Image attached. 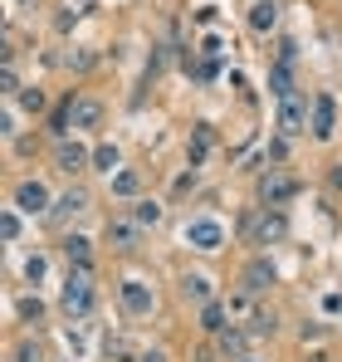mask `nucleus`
Returning <instances> with one entry per match:
<instances>
[{"label": "nucleus", "mask_w": 342, "mask_h": 362, "mask_svg": "<svg viewBox=\"0 0 342 362\" xmlns=\"http://www.w3.org/2000/svg\"><path fill=\"white\" fill-rule=\"evenodd\" d=\"M117 162H122V157H117V147H113V142H98V147H93V167H98V172L117 177V172H122Z\"/></svg>", "instance_id": "nucleus-20"}, {"label": "nucleus", "mask_w": 342, "mask_h": 362, "mask_svg": "<svg viewBox=\"0 0 342 362\" xmlns=\"http://www.w3.org/2000/svg\"><path fill=\"white\" fill-rule=\"evenodd\" d=\"M15 362H45V348L40 343H20L15 348Z\"/></svg>", "instance_id": "nucleus-28"}, {"label": "nucleus", "mask_w": 342, "mask_h": 362, "mask_svg": "<svg viewBox=\"0 0 342 362\" xmlns=\"http://www.w3.org/2000/svg\"><path fill=\"white\" fill-rule=\"evenodd\" d=\"M240 235L249 245H269V240H284L288 235V221H284V211H244L240 216Z\"/></svg>", "instance_id": "nucleus-2"}, {"label": "nucleus", "mask_w": 342, "mask_h": 362, "mask_svg": "<svg viewBox=\"0 0 342 362\" xmlns=\"http://www.w3.org/2000/svg\"><path fill=\"white\" fill-rule=\"evenodd\" d=\"M20 103H25V113H45V88H20Z\"/></svg>", "instance_id": "nucleus-26"}, {"label": "nucleus", "mask_w": 342, "mask_h": 362, "mask_svg": "<svg viewBox=\"0 0 342 362\" xmlns=\"http://www.w3.org/2000/svg\"><path fill=\"white\" fill-rule=\"evenodd\" d=\"M274 25H279V0H254V5H249V30L264 35V30H274Z\"/></svg>", "instance_id": "nucleus-16"}, {"label": "nucleus", "mask_w": 342, "mask_h": 362, "mask_svg": "<svg viewBox=\"0 0 342 362\" xmlns=\"http://www.w3.org/2000/svg\"><path fill=\"white\" fill-rule=\"evenodd\" d=\"M186 245H191V250L216 255V250L225 245V226H220L216 216H196V221H186Z\"/></svg>", "instance_id": "nucleus-6"}, {"label": "nucleus", "mask_w": 342, "mask_h": 362, "mask_svg": "<svg viewBox=\"0 0 342 362\" xmlns=\"http://www.w3.org/2000/svg\"><path fill=\"white\" fill-rule=\"evenodd\" d=\"M15 313H20L25 323H40V318H45V299H40V294H25V299L15 303Z\"/></svg>", "instance_id": "nucleus-24"}, {"label": "nucleus", "mask_w": 342, "mask_h": 362, "mask_svg": "<svg viewBox=\"0 0 342 362\" xmlns=\"http://www.w3.org/2000/svg\"><path fill=\"white\" fill-rule=\"evenodd\" d=\"M117 299H122V313L127 318H147L152 313V284H142V279H122L117 284Z\"/></svg>", "instance_id": "nucleus-8"}, {"label": "nucleus", "mask_w": 342, "mask_h": 362, "mask_svg": "<svg viewBox=\"0 0 342 362\" xmlns=\"http://www.w3.org/2000/svg\"><path fill=\"white\" fill-rule=\"evenodd\" d=\"M279 59H284V64L298 59V45H293V40H279Z\"/></svg>", "instance_id": "nucleus-32"}, {"label": "nucleus", "mask_w": 342, "mask_h": 362, "mask_svg": "<svg viewBox=\"0 0 342 362\" xmlns=\"http://www.w3.org/2000/svg\"><path fill=\"white\" fill-rule=\"evenodd\" d=\"M78 211H88V191H78V186H73V191H64V196L54 201L49 221H54V226H64V221H69V216H78Z\"/></svg>", "instance_id": "nucleus-13"}, {"label": "nucleus", "mask_w": 342, "mask_h": 362, "mask_svg": "<svg viewBox=\"0 0 342 362\" xmlns=\"http://www.w3.org/2000/svg\"><path fill=\"white\" fill-rule=\"evenodd\" d=\"M59 303H64L69 318H88L93 313V303H98V294H93V264H69V279H64Z\"/></svg>", "instance_id": "nucleus-1"}, {"label": "nucleus", "mask_w": 342, "mask_h": 362, "mask_svg": "<svg viewBox=\"0 0 342 362\" xmlns=\"http://www.w3.org/2000/svg\"><path fill=\"white\" fill-rule=\"evenodd\" d=\"M137 191H142V177H137L132 167H122V172L113 177V196H122V201H132Z\"/></svg>", "instance_id": "nucleus-21"}, {"label": "nucleus", "mask_w": 342, "mask_h": 362, "mask_svg": "<svg viewBox=\"0 0 342 362\" xmlns=\"http://www.w3.org/2000/svg\"><path fill=\"white\" fill-rule=\"evenodd\" d=\"M54 162H59V172H69V177H73V172L93 167V152H88L83 142H69V137H64V142H59V152H54Z\"/></svg>", "instance_id": "nucleus-10"}, {"label": "nucleus", "mask_w": 342, "mask_h": 362, "mask_svg": "<svg viewBox=\"0 0 342 362\" xmlns=\"http://www.w3.org/2000/svg\"><path fill=\"white\" fill-rule=\"evenodd\" d=\"M142 362H167V353H162V348H147V353H142Z\"/></svg>", "instance_id": "nucleus-33"}, {"label": "nucleus", "mask_w": 342, "mask_h": 362, "mask_svg": "<svg viewBox=\"0 0 342 362\" xmlns=\"http://www.w3.org/2000/svg\"><path fill=\"white\" fill-rule=\"evenodd\" d=\"M15 211H20V216H49V211H54V196H49V186H45V181H20V186H15Z\"/></svg>", "instance_id": "nucleus-5"}, {"label": "nucleus", "mask_w": 342, "mask_h": 362, "mask_svg": "<svg viewBox=\"0 0 342 362\" xmlns=\"http://www.w3.org/2000/svg\"><path fill=\"white\" fill-rule=\"evenodd\" d=\"M308 127L318 142H328L338 132V98L333 93H313V113H308Z\"/></svg>", "instance_id": "nucleus-7"}, {"label": "nucleus", "mask_w": 342, "mask_h": 362, "mask_svg": "<svg viewBox=\"0 0 342 362\" xmlns=\"http://www.w3.org/2000/svg\"><path fill=\"white\" fill-rule=\"evenodd\" d=\"M211 147H216V132H211V127L201 122V127H196V142H191V167H201Z\"/></svg>", "instance_id": "nucleus-22"}, {"label": "nucleus", "mask_w": 342, "mask_h": 362, "mask_svg": "<svg viewBox=\"0 0 342 362\" xmlns=\"http://www.w3.org/2000/svg\"><path fill=\"white\" fill-rule=\"evenodd\" d=\"M298 196V181L288 177V172H279V167H269L264 177H259V201L269 206V211H279V206H288Z\"/></svg>", "instance_id": "nucleus-3"}, {"label": "nucleus", "mask_w": 342, "mask_h": 362, "mask_svg": "<svg viewBox=\"0 0 342 362\" xmlns=\"http://www.w3.org/2000/svg\"><path fill=\"white\" fill-rule=\"evenodd\" d=\"M328 181H333V191H342V167H333V172H328Z\"/></svg>", "instance_id": "nucleus-34"}, {"label": "nucleus", "mask_w": 342, "mask_h": 362, "mask_svg": "<svg viewBox=\"0 0 342 362\" xmlns=\"http://www.w3.org/2000/svg\"><path fill=\"white\" fill-rule=\"evenodd\" d=\"M25 279L35 284V279H45V255H35V259H25Z\"/></svg>", "instance_id": "nucleus-29"}, {"label": "nucleus", "mask_w": 342, "mask_h": 362, "mask_svg": "<svg viewBox=\"0 0 342 362\" xmlns=\"http://www.w3.org/2000/svg\"><path fill=\"white\" fill-rule=\"evenodd\" d=\"M269 93L274 98H293V64L274 59V69H269Z\"/></svg>", "instance_id": "nucleus-17"}, {"label": "nucleus", "mask_w": 342, "mask_h": 362, "mask_svg": "<svg viewBox=\"0 0 342 362\" xmlns=\"http://www.w3.org/2000/svg\"><path fill=\"white\" fill-rule=\"evenodd\" d=\"M64 255H69V264H93V240L88 235H69L64 240Z\"/></svg>", "instance_id": "nucleus-18"}, {"label": "nucleus", "mask_w": 342, "mask_h": 362, "mask_svg": "<svg viewBox=\"0 0 342 362\" xmlns=\"http://www.w3.org/2000/svg\"><path fill=\"white\" fill-rule=\"evenodd\" d=\"M274 284H279V269H274L269 255H254V259L240 269V289H244V294H269Z\"/></svg>", "instance_id": "nucleus-4"}, {"label": "nucleus", "mask_w": 342, "mask_h": 362, "mask_svg": "<svg viewBox=\"0 0 342 362\" xmlns=\"http://www.w3.org/2000/svg\"><path fill=\"white\" fill-rule=\"evenodd\" d=\"M132 221L147 230V226H162V206L157 201H132Z\"/></svg>", "instance_id": "nucleus-23"}, {"label": "nucleus", "mask_w": 342, "mask_h": 362, "mask_svg": "<svg viewBox=\"0 0 342 362\" xmlns=\"http://www.w3.org/2000/svg\"><path fill=\"white\" fill-rule=\"evenodd\" d=\"M103 103L98 98H73V132H88V127H103Z\"/></svg>", "instance_id": "nucleus-12"}, {"label": "nucleus", "mask_w": 342, "mask_h": 362, "mask_svg": "<svg viewBox=\"0 0 342 362\" xmlns=\"http://www.w3.org/2000/svg\"><path fill=\"white\" fill-rule=\"evenodd\" d=\"M201 328H206L211 338H220V333L230 328V303H220V299L201 303Z\"/></svg>", "instance_id": "nucleus-15"}, {"label": "nucleus", "mask_w": 342, "mask_h": 362, "mask_svg": "<svg viewBox=\"0 0 342 362\" xmlns=\"http://www.w3.org/2000/svg\"><path fill=\"white\" fill-rule=\"evenodd\" d=\"M279 323H274V313H254V323H249V333H274Z\"/></svg>", "instance_id": "nucleus-30"}, {"label": "nucleus", "mask_w": 342, "mask_h": 362, "mask_svg": "<svg viewBox=\"0 0 342 362\" xmlns=\"http://www.w3.org/2000/svg\"><path fill=\"white\" fill-rule=\"evenodd\" d=\"M308 113H313V103H303L298 93H293V98H279V132H284V137L308 132Z\"/></svg>", "instance_id": "nucleus-9"}, {"label": "nucleus", "mask_w": 342, "mask_h": 362, "mask_svg": "<svg viewBox=\"0 0 342 362\" xmlns=\"http://www.w3.org/2000/svg\"><path fill=\"white\" fill-rule=\"evenodd\" d=\"M0 93L10 98V93H20V74H15V64H5L0 69Z\"/></svg>", "instance_id": "nucleus-27"}, {"label": "nucleus", "mask_w": 342, "mask_h": 362, "mask_svg": "<svg viewBox=\"0 0 342 362\" xmlns=\"http://www.w3.org/2000/svg\"><path fill=\"white\" fill-rule=\"evenodd\" d=\"M181 294L191 303H211V279H206V274H186V279H181Z\"/></svg>", "instance_id": "nucleus-19"}, {"label": "nucleus", "mask_w": 342, "mask_h": 362, "mask_svg": "<svg viewBox=\"0 0 342 362\" xmlns=\"http://www.w3.org/2000/svg\"><path fill=\"white\" fill-rule=\"evenodd\" d=\"M108 240H113L117 250H137V240H142V226H137L132 216H113V221H108Z\"/></svg>", "instance_id": "nucleus-11"}, {"label": "nucleus", "mask_w": 342, "mask_h": 362, "mask_svg": "<svg viewBox=\"0 0 342 362\" xmlns=\"http://www.w3.org/2000/svg\"><path fill=\"white\" fill-rule=\"evenodd\" d=\"M249 338H254L249 328H235V323H230L225 333L216 338V348H220V358H244V353H249Z\"/></svg>", "instance_id": "nucleus-14"}, {"label": "nucleus", "mask_w": 342, "mask_h": 362, "mask_svg": "<svg viewBox=\"0 0 342 362\" xmlns=\"http://www.w3.org/2000/svg\"><path fill=\"white\" fill-rule=\"evenodd\" d=\"M20 127H15V108H0V137H15Z\"/></svg>", "instance_id": "nucleus-31"}, {"label": "nucleus", "mask_w": 342, "mask_h": 362, "mask_svg": "<svg viewBox=\"0 0 342 362\" xmlns=\"http://www.w3.org/2000/svg\"><path fill=\"white\" fill-rule=\"evenodd\" d=\"M0 235H5L10 245L25 235V221H20V211H0Z\"/></svg>", "instance_id": "nucleus-25"}]
</instances>
